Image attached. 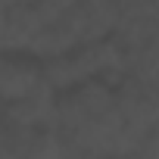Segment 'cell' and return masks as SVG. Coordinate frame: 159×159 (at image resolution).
<instances>
[{"mask_svg": "<svg viewBox=\"0 0 159 159\" xmlns=\"http://www.w3.org/2000/svg\"><path fill=\"white\" fill-rule=\"evenodd\" d=\"M41 31V19L31 3H13L3 19V50H28L34 34Z\"/></svg>", "mask_w": 159, "mask_h": 159, "instance_id": "obj_1", "label": "cell"}, {"mask_svg": "<svg viewBox=\"0 0 159 159\" xmlns=\"http://www.w3.org/2000/svg\"><path fill=\"white\" fill-rule=\"evenodd\" d=\"M38 78H41V69H34L28 62H19V59H3L0 56V100L10 103V100L25 97L34 88Z\"/></svg>", "mask_w": 159, "mask_h": 159, "instance_id": "obj_2", "label": "cell"}, {"mask_svg": "<svg viewBox=\"0 0 159 159\" xmlns=\"http://www.w3.org/2000/svg\"><path fill=\"white\" fill-rule=\"evenodd\" d=\"M41 78L56 91V94H66L72 88H78L84 81L81 72H78L75 59H72V50L62 53V56H53V59H44V69H41Z\"/></svg>", "mask_w": 159, "mask_h": 159, "instance_id": "obj_3", "label": "cell"}, {"mask_svg": "<svg viewBox=\"0 0 159 159\" xmlns=\"http://www.w3.org/2000/svg\"><path fill=\"white\" fill-rule=\"evenodd\" d=\"M75 3H78V0H31V7H34V13H38L41 25L62 19V16H66Z\"/></svg>", "mask_w": 159, "mask_h": 159, "instance_id": "obj_4", "label": "cell"}, {"mask_svg": "<svg viewBox=\"0 0 159 159\" xmlns=\"http://www.w3.org/2000/svg\"><path fill=\"white\" fill-rule=\"evenodd\" d=\"M137 156H147V159H159V122H156V125L147 131V137H143V143H140Z\"/></svg>", "mask_w": 159, "mask_h": 159, "instance_id": "obj_5", "label": "cell"}, {"mask_svg": "<svg viewBox=\"0 0 159 159\" xmlns=\"http://www.w3.org/2000/svg\"><path fill=\"white\" fill-rule=\"evenodd\" d=\"M0 134H3V125H0Z\"/></svg>", "mask_w": 159, "mask_h": 159, "instance_id": "obj_6", "label": "cell"}, {"mask_svg": "<svg viewBox=\"0 0 159 159\" xmlns=\"http://www.w3.org/2000/svg\"><path fill=\"white\" fill-rule=\"evenodd\" d=\"M0 53H3V50H0Z\"/></svg>", "mask_w": 159, "mask_h": 159, "instance_id": "obj_7", "label": "cell"}]
</instances>
